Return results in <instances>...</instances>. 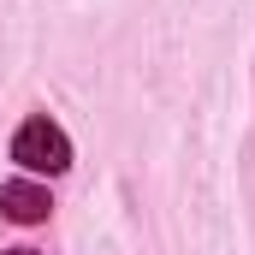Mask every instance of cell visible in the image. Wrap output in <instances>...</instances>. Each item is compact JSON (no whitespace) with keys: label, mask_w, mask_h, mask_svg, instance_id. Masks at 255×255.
<instances>
[{"label":"cell","mask_w":255,"mask_h":255,"mask_svg":"<svg viewBox=\"0 0 255 255\" xmlns=\"http://www.w3.org/2000/svg\"><path fill=\"white\" fill-rule=\"evenodd\" d=\"M12 160L24 166V172H65L71 166V136H65L48 113H36V119H24L18 136H12Z\"/></svg>","instance_id":"6da1fadb"},{"label":"cell","mask_w":255,"mask_h":255,"mask_svg":"<svg viewBox=\"0 0 255 255\" xmlns=\"http://www.w3.org/2000/svg\"><path fill=\"white\" fill-rule=\"evenodd\" d=\"M48 208H54V196H48V184H36V178L0 184V214L12 226H36V220H48Z\"/></svg>","instance_id":"7a4b0ae2"},{"label":"cell","mask_w":255,"mask_h":255,"mask_svg":"<svg viewBox=\"0 0 255 255\" xmlns=\"http://www.w3.org/2000/svg\"><path fill=\"white\" fill-rule=\"evenodd\" d=\"M6 255H36V250H6Z\"/></svg>","instance_id":"3957f363"}]
</instances>
